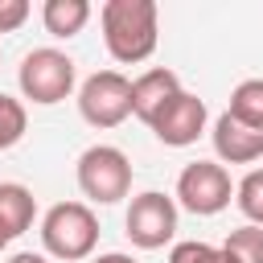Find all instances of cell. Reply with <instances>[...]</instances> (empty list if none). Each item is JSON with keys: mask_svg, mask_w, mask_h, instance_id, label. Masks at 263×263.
Here are the masks:
<instances>
[{"mask_svg": "<svg viewBox=\"0 0 263 263\" xmlns=\"http://www.w3.org/2000/svg\"><path fill=\"white\" fill-rule=\"evenodd\" d=\"M103 21V45L115 62L136 66L156 53L160 29H156V4L152 0H107L99 8Z\"/></svg>", "mask_w": 263, "mask_h": 263, "instance_id": "1", "label": "cell"}, {"mask_svg": "<svg viewBox=\"0 0 263 263\" xmlns=\"http://www.w3.org/2000/svg\"><path fill=\"white\" fill-rule=\"evenodd\" d=\"M99 242V218L86 201H58L45 210L41 218V247L53 255V259H66V263H78L95 251Z\"/></svg>", "mask_w": 263, "mask_h": 263, "instance_id": "2", "label": "cell"}, {"mask_svg": "<svg viewBox=\"0 0 263 263\" xmlns=\"http://www.w3.org/2000/svg\"><path fill=\"white\" fill-rule=\"evenodd\" d=\"M74 74H78V70H74V58H70V53L41 45V49H29V53L21 58L16 82H21V95H25L29 103H37V107H53V103L70 99V90H74Z\"/></svg>", "mask_w": 263, "mask_h": 263, "instance_id": "3", "label": "cell"}, {"mask_svg": "<svg viewBox=\"0 0 263 263\" xmlns=\"http://www.w3.org/2000/svg\"><path fill=\"white\" fill-rule=\"evenodd\" d=\"M78 189L99 205H115L132 189V160L115 144H90L78 156Z\"/></svg>", "mask_w": 263, "mask_h": 263, "instance_id": "4", "label": "cell"}, {"mask_svg": "<svg viewBox=\"0 0 263 263\" xmlns=\"http://www.w3.org/2000/svg\"><path fill=\"white\" fill-rule=\"evenodd\" d=\"M78 115L90 127H119L132 115V82L119 70H95L78 86Z\"/></svg>", "mask_w": 263, "mask_h": 263, "instance_id": "5", "label": "cell"}, {"mask_svg": "<svg viewBox=\"0 0 263 263\" xmlns=\"http://www.w3.org/2000/svg\"><path fill=\"white\" fill-rule=\"evenodd\" d=\"M230 193H234L230 173H226L218 160H193V164H185L181 177H177V201H181L189 214H197V218L222 214V210L230 205Z\"/></svg>", "mask_w": 263, "mask_h": 263, "instance_id": "6", "label": "cell"}, {"mask_svg": "<svg viewBox=\"0 0 263 263\" xmlns=\"http://www.w3.org/2000/svg\"><path fill=\"white\" fill-rule=\"evenodd\" d=\"M123 226H127V238L140 251H160L177 234V201L164 197V193H156V189H148V193L132 197Z\"/></svg>", "mask_w": 263, "mask_h": 263, "instance_id": "7", "label": "cell"}, {"mask_svg": "<svg viewBox=\"0 0 263 263\" xmlns=\"http://www.w3.org/2000/svg\"><path fill=\"white\" fill-rule=\"evenodd\" d=\"M205 103L193 95V90H181L148 127H152V136L160 140V144H168V148H189L201 132H205Z\"/></svg>", "mask_w": 263, "mask_h": 263, "instance_id": "8", "label": "cell"}, {"mask_svg": "<svg viewBox=\"0 0 263 263\" xmlns=\"http://www.w3.org/2000/svg\"><path fill=\"white\" fill-rule=\"evenodd\" d=\"M177 95H181V78L168 66H152L132 82V115L140 123H152Z\"/></svg>", "mask_w": 263, "mask_h": 263, "instance_id": "9", "label": "cell"}, {"mask_svg": "<svg viewBox=\"0 0 263 263\" xmlns=\"http://www.w3.org/2000/svg\"><path fill=\"white\" fill-rule=\"evenodd\" d=\"M210 136H214L218 160H226V164H255V160L263 156V132L238 123L230 111H222V115L214 119V132H210Z\"/></svg>", "mask_w": 263, "mask_h": 263, "instance_id": "10", "label": "cell"}, {"mask_svg": "<svg viewBox=\"0 0 263 263\" xmlns=\"http://www.w3.org/2000/svg\"><path fill=\"white\" fill-rule=\"evenodd\" d=\"M37 218V197L21 181H0V238H21Z\"/></svg>", "mask_w": 263, "mask_h": 263, "instance_id": "11", "label": "cell"}, {"mask_svg": "<svg viewBox=\"0 0 263 263\" xmlns=\"http://www.w3.org/2000/svg\"><path fill=\"white\" fill-rule=\"evenodd\" d=\"M90 21V4L86 0H45L41 8V25L49 37H78Z\"/></svg>", "mask_w": 263, "mask_h": 263, "instance_id": "12", "label": "cell"}, {"mask_svg": "<svg viewBox=\"0 0 263 263\" xmlns=\"http://www.w3.org/2000/svg\"><path fill=\"white\" fill-rule=\"evenodd\" d=\"M238 123L263 132V78H247L230 90V107H226Z\"/></svg>", "mask_w": 263, "mask_h": 263, "instance_id": "13", "label": "cell"}, {"mask_svg": "<svg viewBox=\"0 0 263 263\" xmlns=\"http://www.w3.org/2000/svg\"><path fill=\"white\" fill-rule=\"evenodd\" d=\"M222 251L230 255V263H263V226H238L226 234Z\"/></svg>", "mask_w": 263, "mask_h": 263, "instance_id": "14", "label": "cell"}, {"mask_svg": "<svg viewBox=\"0 0 263 263\" xmlns=\"http://www.w3.org/2000/svg\"><path fill=\"white\" fill-rule=\"evenodd\" d=\"M25 127H29V111H25V103L0 90V152H8V148L25 136Z\"/></svg>", "mask_w": 263, "mask_h": 263, "instance_id": "15", "label": "cell"}, {"mask_svg": "<svg viewBox=\"0 0 263 263\" xmlns=\"http://www.w3.org/2000/svg\"><path fill=\"white\" fill-rule=\"evenodd\" d=\"M234 201L247 214L251 226H263V168H251L238 185H234Z\"/></svg>", "mask_w": 263, "mask_h": 263, "instance_id": "16", "label": "cell"}, {"mask_svg": "<svg viewBox=\"0 0 263 263\" xmlns=\"http://www.w3.org/2000/svg\"><path fill=\"white\" fill-rule=\"evenodd\" d=\"M168 263H230V255L222 247H210V242H197V238H185L168 251Z\"/></svg>", "mask_w": 263, "mask_h": 263, "instance_id": "17", "label": "cell"}, {"mask_svg": "<svg viewBox=\"0 0 263 263\" xmlns=\"http://www.w3.org/2000/svg\"><path fill=\"white\" fill-rule=\"evenodd\" d=\"M29 21V0H0V33H16Z\"/></svg>", "mask_w": 263, "mask_h": 263, "instance_id": "18", "label": "cell"}, {"mask_svg": "<svg viewBox=\"0 0 263 263\" xmlns=\"http://www.w3.org/2000/svg\"><path fill=\"white\" fill-rule=\"evenodd\" d=\"M90 263H136V259L123 255V251H107V255H99V259H90Z\"/></svg>", "mask_w": 263, "mask_h": 263, "instance_id": "19", "label": "cell"}, {"mask_svg": "<svg viewBox=\"0 0 263 263\" xmlns=\"http://www.w3.org/2000/svg\"><path fill=\"white\" fill-rule=\"evenodd\" d=\"M8 263H45V255H33V251H16Z\"/></svg>", "mask_w": 263, "mask_h": 263, "instance_id": "20", "label": "cell"}, {"mask_svg": "<svg viewBox=\"0 0 263 263\" xmlns=\"http://www.w3.org/2000/svg\"><path fill=\"white\" fill-rule=\"evenodd\" d=\"M4 247H8V242H4V238H0V251H4Z\"/></svg>", "mask_w": 263, "mask_h": 263, "instance_id": "21", "label": "cell"}]
</instances>
